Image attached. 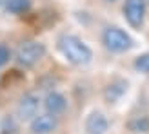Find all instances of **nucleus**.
<instances>
[{
	"label": "nucleus",
	"instance_id": "f257e3e1",
	"mask_svg": "<svg viewBox=\"0 0 149 134\" xmlns=\"http://www.w3.org/2000/svg\"><path fill=\"white\" fill-rule=\"evenodd\" d=\"M58 49H60V53L74 65L89 64L91 58H93L91 49H89L80 38H77V36H73V35H62L60 38H58Z\"/></svg>",
	"mask_w": 149,
	"mask_h": 134
},
{
	"label": "nucleus",
	"instance_id": "f03ea898",
	"mask_svg": "<svg viewBox=\"0 0 149 134\" xmlns=\"http://www.w3.org/2000/svg\"><path fill=\"white\" fill-rule=\"evenodd\" d=\"M102 40H104L106 49H109L111 53H124L133 46L131 36L125 31H122L120 27H107L104 31Z\"/></svg>",
	"mask_w": 149,
	"mask_h": 134
},
{
	"label": "nucleus",
	"instance_id": "7ed1b4c3",
	"mask_svg": "<svg viewBox=\"0 0 149 134\" xmlns=\"http://www.w3.org/2000/svg\"><path fill=\"white\" fill-rule=\"evenodd\" d=\"M46 53V47L40 42H24L20 44V47L17 51V60L24 67H31L40 60Z\"/></svg>",
	"mask_w": 149,
	"mask_h": 134
},
{
	"label": "nucleus",
	"instance_id": "20e7f679",
	"mask_svg": "<svg viewBox=\"0 0 149 134\" xmlns=\"http://www.w3.org/2000/svg\"><path fill=\"white\" fill-rule=\"evenodd\" d=\"M124 15L125 20L129 22V26L140 27L144 24V17H146V0H125Z\"/></svg>",
	"mask_w": 149,
	"mask_h": 134
},
{
	"label": "nucleus",
	"instance_id": "39448f33",
	"mask_svg": "<svg viewBox=\"0 0 149 134\" xmlns=\"http://www.w3.org/2000/svg\"><path fill=\"white\" fill-rule=\"evenodd\" d=\"M56 129V120L53 114H38L31 122V132L33 134H49Z\"/></svg>",
	"mask_w": 149,
	"mask_h": 134
},
{
	"label": "nucleus",
	"instance_id": "423d86ee",
	"mask_svg": "<svg viewBox=\"0 0 149 134\" xmlns=\"http://www.w3.org/2000/svg\"><path fill=\"white\" fill-rule=\"evenodd\" d=\"M36 111H38V98L35 94H26L18 103L17 113L20 120H31L33 116H36Z\"/></svg>",
	"mask_w": 149,
	"mask_h": 134
},
{
	"label": "nucleus",
	"instance_id": "0eeeda50",
	"mask_svg": "<svg viewBox=\"0 0 149 134\" xmlns=\"http://www.w3.org/2000/svg\"><path fill=\"white\" fill-rule=\"evenodd\" d=\"M86 131L87 134H104L107 131V120L102 113H93L89 114L86 122Z\"/></svg>",
	"mask_w": 149,
	"mask_h": 134
},
{
	"label": "nucleus",
	"instance_id": "6e6552de",
	"mask_svg": "<svg viewBox=\"0 0 149 134\" xmlns=\"http://www.w3.org/2000/svg\"><path fill=\"white\" fill-rule=\"evenodd\" d=\"M44 105H46L47 109V113L49 114H60L65 111V107H68V102H65V98L62 94H58V93H49L47 94V98L46 102H44Z\"/></svg>",
	"mask_w": 149,
	"mask_h": 134
},
{
	"label": "nucleus",
	"instance_id": "1a4fd4ad",
	"mask_svg": "<svg viewBox=\"0 0 149 134\" xmlns=\"http://www.w3.org/2000/svg\"><path fill=\"white\" fill-rule=\"evenodd\" d=\"M31 7V0H6V9L13 15H22L29 11Z\"/></svg>",
	"mask_w": 149,
	"mask_h": 134
},
{
	"label": "nucleus",
	"instance_id": "9d476101",
	"mask_svg": "<svg viewBox=\"0 0 149 134\" xmlns=\"http://www.w3.org/2000/svg\"><path fill=\"white\" fill-rule=\"evenodd\" d=\"M129 131L133 132H147L149 131V118L147 116H140V118H135V120L129 122Z\"/></svg>",
	"mask_w": 149,
	"mask_h": 134
},
{
	"label": "nucleus",
	"instance_id": "9b49d317",
	"mask_svg": "<svg viewBox=\"0 0 149 134\" xmlns=\"http://www.w3.org/2000/svg\"><path fill=\"white\" fill-rule=\"evenodd\" d=\"M135 69L138 73H144V74H149V53L146 55H140L136 60H135Z\"/></svg>",
	"mask_w": 149,
	"mask_h": 134
},
{
	"label": "nucleus",
	"instance_id": "f8f14e48",
	"mask_svg": "<svg viewBox=\"0 0 149 134\" xmlns=\"http://www.w3.org/2000/svg\"><path fill=\"white\" fill-rule=\"evenodd\" d=\"M9 58H11V51L7 46H4V44H0V65H4L9 62Z\"/></svg>",
	"mask_w": 149,
	"mask_h": 134
},
{
	"label": "nucleus",
	"instance_id": "ddd939ff",
	"mask_svg": "<svg viewBox=\"0 0 149 134\" xmlns=\"http://www.w3.org/2000/svg\"><path fill=\"white\" fill-rule=\"evenodd\" d=\"M2 4H4V0H0V6H2Z\"/></svg>",
	"mask_w": 149,
	"mask_h": 134
},
{
	"label": "nucleus",
	"instance_id": "4468645a",
	"mask_svg": "<svg viewBox=\"0 0 149 134\" xmlns=\"http://www.w3.org/2000/svg\"><path fill=\"white\" fill-rule=\"evenodd\" d=\"M107 2H115V0H107Z\"/></svg>",
	"mask_w": 149,
	"mask_h": 134
}]
</instances>
